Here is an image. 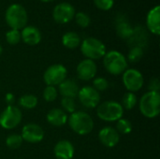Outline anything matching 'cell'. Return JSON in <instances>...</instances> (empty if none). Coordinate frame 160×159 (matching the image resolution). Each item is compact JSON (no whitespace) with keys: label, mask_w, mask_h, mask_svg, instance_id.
I'll list each match as a JSON object with an SVG mask.
<instances>
[{"label":"cell","mask_w":160,"mask_h":159,"mask_svg":"<svg viewBox=\"0 0 160 159\" xmlns=\"http://www.w3.org/2000/svg\"><path fill=\"white\" fill-rule=\"evenodd\" d=\"M98 71L96 63L90 59L81 61L77 66V75L82 81H90L95 78Z\"/></svg>","instance_id":"4fadbf2b"},{"label":"cell","mask_w":160,"mask_h":159,"mask_svg":"<svg viewBox=\"0 0 160 159\" xmlns=\"http://www.w3.org/2000/svg\"><path fill=\"white\" fill-rule=\"evenodd\" d=\"M59 93L63 97L76 98L79 93V85L73 79H66L59 85Z\"/></svg>","instance_id":"e0dca14e"},{"label":"cell","mask_w":160,"mask_h":159,"mask_svg":"<svg viewBox=\"0 0 160 159\" xmlns=\"http://www.w3.org/2000/svg\"><path fill=\"white\" fill-rule=\"evenodd\" d=\"M21 37L22 40L29 45V46H35L38 45L41 40V34L40 31L35 27V26H25L22 28L21 32Z\"/></svg>","instance_id":"2e32d148"},{"label":"cell","mask_w":160,"mask_h":159,"mask_svg":"<svg viewBox=\"0 0 160 159\" xmlns=\"http://www.w3.org/2000/svg\"><path fill=\"white\" fill-rule=\"evenodd\" d=\"M68 115L61 109H52L46 116L48 123L53 127H62L68 123Z\"/></svg>","instance_id":"d6986e66"},{"label":"cell","mask_w":160,"mask_h":159,"mask_svg":"<svg viewBox=\"0 0 160 159\" xmlns=\"http://www.w3.org/2000/svg\"><path fill=\"white\" fill-rule=\"evenodd\" d=\"M68 70L61 64H54L50 66L43 74L44 82L47 85L56 86L67 79Z\"/></svg>","instance_id":"ba28073f"},{"label":"cell","mask_w":160,"mask_h":159,"mask_svg":"<svg viewBox=\"0 0 160 159\" xmlns=\"http://www.w3.org/2000/svg\"><path fill=\"white\" fill-rule=\"evenodd\" d=\"M142 56H143V49L139 46H133L128 54V60L131 63H137L142 59Z\"/></svg>","instance_id":"484cf974"},{"label":"cell","mask_w":160,"mask_h":159,"mask_svg":"<svg viewBox=\"0 0 160 159\" xmlns=\"http://www.w3.org/2000/svg\"><path fill=\"white\" fill-rule=\"evenodd\" d=\"M2 52H3V48H2V46L0 45V55H1Z\"/></svg>","instance_id":"d590c367"},{"label":"cell","mask_w":160,"mask_h":159,"mask_svg":"<svg viewBox=\"0 0 160 159\" xmlns=\"http://www.w3.org/2000/svg\"><path fill=\"white\" fill-rule=\"evenodd\" d=\"M148 88H149V91H152V92H158V93H159V80H158V78H153V79H151V81H150V82H149V85H148Z\"/></svg>","instance_id":"d6a6232c"},{"label":"cell","mask_w":160,"mask_h":159,"mask_svg":"<svg viewBox=\"0 0 160 159\" xmlns=\"http://www.w3.org/2000/svg\"><path fill=\"white\" fill-rule=\"evenodd\" d=\"M5 19L11 29L20 30L26 26L28 17L25 8L22 5L12 4L7 8Z\"/></svg>","instance_id":"3957f363"},{"label":"cell","mask_w":160,"mask_h":159,"mask_svg":"<svg viewBox=\"0 0 160 159\" xmlns=\"http://www.w3.org/2000/svg\"><path fill=\"white\" fill-rule=\"evenodd\" d=\"M61 106L65 112H67L69 113H73L74 112H76V103L73 98L63 97L61 99Z\"/></svg>","instance_id":"f546056e"},{"label":"cell","mask_w":160,"mask_h":159,"mask_svg":"<svg viewBox=\"0 0 160 159\" xmlns=\"http://www.w3.org/2000/svg\"><path fill=\"white\" fill-rule=\"evenodd\" d=\"M137 102H138L137 96H136L134 93L127 92V93L123 96L121 105H122V107H123L124 109L132 110V109L135 108V106L137 105Z\"/></svg>","instance_id":"7402d4cb"},{"label":"cell","mask_w":160,"mask_h":159,"mask_svg":"<svg viewBox=\"0 0 160 159\" xmlns=\"http://www.w3.org/2000/svg\"><path fill=\"white\" fill-rule=\"evenodd\" d=\"M103 65L112 75H121L128 68V60L118 51H110L103 56Z\"/></svg>","instance_id":"7a4b0ae2"},{"label":"cell","mask_w":160,"mask_h":159,"mask_svg":"<svg viewBox=\"0 0 160 159\" xmlns=\"http://www.w3.org/2000/svg\"><path fill=\"white\" fill-rule=\"evenodd\" d=\"M146 24L151 33L158 36L160 34V7L158 5L147 14Z\"/></svg>","instance_id":"ac0fdd59"},{"label":"cell","mask_w":160,"mask_h":159,"mask_svg":"<svg viewBox=\"0 0 160 159\" xmlns=\"http://www.w3.org/2000/svg\"><path fill=\"white\" fill-rule=\"evenodd\" d=\"M57 94H58V91L55 88V86L47 85V87L43 91V98L47 102H52L56 99Z\"/></svg>","instance_id":"f1b7e54d"},{"label":"cell","mask_w":160,"mask_h":159,"mask_svg":"<svg viewBox=\"0 0 160 159\" xmlns=\"http://www.w3.org/2000/svg\"><path fill=\"white\" fill-rule=\"evenodd\" d=\"M6 40L10 45L18 44L22 40L21 32L19 30H16V29H10L6 34Z\"/></svg>","instance_id":"83f0119b"},{"label":"cell","mask_w":160,"mask_h":159,"mask_svg":"<svg viewBox=\"0 0 160 159\" xmlns=\"http://www.w3.org/2000/svg\"><path fill=\"white\" fill-rule=\"evenodd\" d=\"M93 87L98 92H103L106 91L109 88V82L103 77H98L94 79L93 81Z\"/></svg>","instance_id":"4dcf8cb0"},{"label":"cell","mask_w":160,"mask_h":159,"mask_svg":"<svg viewBox=\"0 0 160 159\" xmlns=\"http://www.w3.org/2000/svg\"><path fill=\"white\" fill-rule=\"evenodd\" d=\"M94 4L101 10H109L113 7L114 0H94Z\"/></svg>","instance_id":"1f68e13d"},{"label":"cell","mask_w":160,"mask_h":159,"mask_svg":"<svg viewBox=\"0 0 160 159\" xmlns=\"http://www.w3.org/2000/svg\"><path fill=\"white\" fill-rule=\"evenodd\" d=\"M41 2H52V1H54V0H40Z\"/></svg>","instance_id":"e575fe53"},{"label":"cell","mask_w":160,"mask_h":159,"mask_svg":"<svg viewBox=\"0 0 160 159\" xmlns=\"http://www.w3.org/2000/svg\"><path fill=\"white\" fill-rule=\"evenodd\" d=\"M38 103V97L34 95H23L19 99V105L26 110H31L37 107Z\"/></svg>","instance_id":"44dd1931"},{"label":"cell","mask_w":160,"mask_h":159,"mask_svg":"<svg viewBox=\"0 0 160 159\" xmlns=\"http://www.w3.org/2000/svg\"><path fill=\"white\" fill-rule=\"evenodd\" d=\"M98 140L104 146L112 148L119 143L120 134L115 128L112 127H105L98 132Z\"/></svg>","instance_id":"5bb4252c"},{"label":"cell","mask_w":160,"mask_h":159,"mask_svg":"<svg viewBox=\"0 0 160 159\" xmlns=\"http://www.w3.org/2000/svg\"><path fill=\"white\" fill-rule=\"evenodd\" d=\"M140 111L147 118H155L160 112V94L148 91L140 99Z\"/></svg>","instance_id":"5b68a950"},{"label":"cell","mask_w":160,"mask_h":159,"mask_svg":"<svg viewBox=\"0 0 160 159\" xmlns=\"http://www.w3.org/2000/svg\"><path fill=\"white\" fill-rule=\"evenodd\" d=\"M70 128L78 135H87L94 128L93 118L84 112H74L68 118Z\"/></svg>","instance_id":"6da1fadb"},{"label":"cell","mask_w":160,"mask_h":159,"mask_svg":"<svg viewBox=\"0 0 160 159\" xmlns=\"http://www.w3.org/2000/svg\"><path fill=\"white\" fill-rule=\"evenodd\" d=\"M23 140L22 138L21 135L19 134H11L8 135L6 139V145L9 148V149H18L22 143Z\"/></svg>","instance_id":"d4e9b609"},{"label":"cell","mask_w":160,"mask_h":159,"mask_svg":"<svg viewBox=\"0 0 160 159\" xmlns=\"http://www.w3.org/2000/svg\"><path fill=\"white\" fill-rule=\"evenodd\" d=\"M5 100L8 104V106H13L14 102H15V97L13 94L11 93H8L5 97Z\"/></svg>","instance_id":"836d02e7"},{"label":"cell","mask_w":160,"mask_h":159,"mask_svg":"<svg viewBox=\"0 0 160 159\" xmlns=\"http://www.w3.org/2000/svg\"><path fill=\"white\" fill-rule=\"evenodd\" d=\"M78 98L85 108L94 109L99 105L100 94L93 86H84L79 90Z\"/></svg>","instance_id":"30bf717a"},{"label":"cell","mask_w":160,"mask_h":159,"mask_svg":"<svg viewBox=\"0 0 160 159\" xmlns=\"http://www.w3.org/2000/svg\"><path fill=\"white\" fill-rule=\"evenodd\" d=\"M124 108L121 103L113 100H108L99 104L97 108L98 117L104 122H117L123 118Z\"/></svg>","instance_id":"277c9868"},{"label":"cell","mask_w":160,"mask_h":159,"mask_svg":"<svg viewBox=\"0 0 160 159\" xmlns=\"http://www.w3.org/2000/svg\"><path fill=\"white\" fill-rule=\"evenodd\" d=\"M22 138L28 143L40 142L44 138V131L42 127L37 124H27L22 129Z\"/></svg>","instance_id":"7c38bea8"},{"label":"cell","mask_w":160,"mask_h":159,"mask_svg":"<svg viewBox=\"0 0 160 159\" xmlns=\"http://www.w3.org/2000/svg\"><path fill=\"white\" fill-rule=\"evenodd\" d=\"M117 30V34L120 37L122 38H130L133 35L134 30L132 29V27L127 22H121L120 23L117 24L116 27Z\"/></svg>","instance_id":"603a6c76"},{"label":"cell","mask_w":160,"mask_h":159,"mask_svg":"<svg viewBox=\"0 0 160 159\" xmlns=\"http://www.w3.org/2000/svg\"><path fill=\"white\" fill-rule=\"evenodd\" d=\"M123 83L128 92L135 93L141 90L144 83L142 74L135 68H127L123 73Z\"/></svg>","instance_id":"9c48e42d"},{"label":"cell","mask_w":160,"mask_h":159,"mask_svg":"<svg viewBox=\"0 0 160 159\" xmlns=\"http://www.w3.org/2000/svg\"><path fill=\"white\" fill-rule=\"evenodd\" d=\"M53 152L57 159H72L74 157L75 149L69 141L62 140L55 144Z\"/></svg>","instance_id":"9a60e30c"},{"label":"cell","mask_w":160,"mask_h":159,"mask_svg":"<svg viewBox=\"0 0 160 159\" xmlns=\"http://www.w3.org/2000/svg\"><path fill=\"white\" fill-rule=\"evenodd\" d=\"M75 16L74 7L67 2L60 3L56 5L52 11V18L57 23H68Z\"/></svg>","instance_id":"8fae6325"},{"label":"cell","mask_w":160,"mask_h":159,"mask_svg":"<svg viewBox=\"0 0 160 159\" xmlns=\"http://www.w3.org/2000/svg\"><path fill=\"white\" fill-rule=\"evenodd\" d=\"M22 118L21 110L16 106H8L0 114V127L12 129L18 127Z\"/></svg>","instance_id":"52a82bcc"},{"label":"cell","mask_w":160,"mask_h":159,"mask_svg":"<svg viewBox=\"0 0 160 159\" xmlns=\"http://www.w3.org/2000/svg\"><path fill=\"white\" fill-rule=\"evenodd\" d=\"M81 52L90 60H98L102 58L106 52V46L104 43L96 37H87L81 44Z\"/></svg>","instance_id":"8992f818"},{"label":"cell","mask_w":160,"mask_h":159,"mask_svg":"<svg viewBox=\"0 0 160 159\" xmlns=\"http://www.w3.org/2000/svg\"><path fill=\"white\" fill-rule=\"evenodd\" d=\"M74 18H75V21H76V23H77L79 26H81L82 28H86V27H88V26L90 25V23H91V19H90V17H89L86 13H84V12H82V11H80V12L75 13Z\"/></svg>","instance_id":"4316f807"},{"label":"cell","mask_w":160,"mask_h":159,"mask_svg":"<svg viewBox=\"0 0 160 159\" xmlns=\"http://www.w3.org/2000/svg\"><path fill=\"white\" fill-rule=\"evenodd\" d=\"M62 43L68 49H75L80 45L81 38L75 32H67L62 37Z\"/></svg>","instance_id":"ffe728a7"},{"label":"cell","mask_w":160,"mask_h":159,"mask_svg":"<svg viewBox=\"0 0 160 159\" xmlns=\"http://www.w3.org/2000/svg\"><path fill=\"white\" fill-rule=\"evenodd\" d=\"M116 131L122 135H128L132 131V124L129 120L121 118L116 122Z\"/></svg>","instance_id":"cb8c5ba5"}]
</instances>
